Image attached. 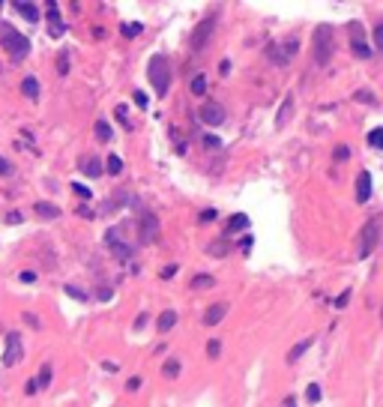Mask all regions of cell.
Segmentation results:
<instances>
[{
  "instance_id": "1",
  "label": "cell",
  "mask_w": 383,
  "mask_h": 407,
  "mask_svg": "<svg viewBox=\"0 0 383 407\" xmlns=\"http://www.w3.org/2000/svg\"><path fill=\"white\" fill-rule=\"evenodd\" d=\"M147 78H150L153 90H156V96H165V93H168V87H171V63H168L165 54H156V57L150 60Z\"/></svg>"
},
{
  "instance_id": "2",
  "label": "cell",
  "mask_w": 383,
  "mask_h": 407,
  "mask_svg": "<svg viewBox=\"0 0 383 407\" xmlns=\"http://www.w3.org/2000/svg\"><path fill=\"white\" fill-rule=\"evenodd\" d=\"M0 39H3V48H6V54L15 60V63H21L27 54H30V39L24 33H18L15 27H3V33H0Z\"/></svg>"
},
{
  "instance_id": "3",
  "label": "cell",
  "mask_w": 383,
  "mask_h": 407,
  "mask_svg": "<svg viewBox=\"0 0 383 407\" xmlns=\"http://www.w3.org/2000/svg\"><path fill=\"white\" fill-rule=\"evenodd\" d=\"M332 51H335L332 27H318V33H315V60H318V66H326L332 60Z\"/></svg>"
},
{
  "instance_id": "4",
  "label": "cell",
  "mask_w": 383,
  "mask_h": 407,
  "mask_svg": "<svg viewBox=\"0 0 383 407\" xmlns=\"http://www.w3.org/2000/svg\"><path fill=\"white\" fill-rule=\"evenodd\" d=\"M296 51H299V42L290 36V39H285V42H273V45H270V60L279 63V66H287Z\"/></svg>"
},
{
  "instance_id": "5",
  "label": "cell",
  "mask_w": 383,
  "mask_h": 407,
  "mask_svg": "<svg viewBox=\"0 0 383 407\" xmlns=\"http://www.w3.org/2000/svg\"><path fill=\"white\" fill-rule=\"evenodd\" d=\"M198 117H201L204 126H222L224 123V108L219 102H204L198 108Z\"/></svg>"
},
{
  "instance_id": "6",
  "label": "cell",
  "mask_w": 383,
  "mask_h": 407,
  "mask_svg": "<svg viewBox=\"0 0 383 407\" xmlns=\"http://www.w3.org/2000/svg\"><path fill=\"white\" fill-rule=\"evenodd\" d=\"M21 356H24V344H21V336H18V332H12V336L6 339V350H3V365H6V368H12V365H18V362H21Z\"/></svg>"
},
{
  "instance_id": "7",
  "label": "cell",
  "mask_w": 383,
  "mask_h": 407,
  "mask_svg": "<svg viewBox=\"0 0 383 407\" xmlns=\"http://www.w3.org/2000/svg\"><path fill=\"white\" fill-rule=\"evenodd\" d=\"M213 27H216V15H207L201 24H198V30L192 33V48L195 51H201L207 42H210V36H213Z\"/></svg>"
},
{
  "instance_id": "8",
  "label": "cell",
  "mask_w": 383,
  "mask_h": 407,
  "mask_svg": "<svg viewBox=\"0 0 383 407\" xmlns=\"http://www.w3.org/2000/svg\"><path fill=\"white\" fill-rule=\"evenodd\" d=\"M138 231H141V234H138V240H141L144 246H147V243H153V240L159 237V219H156V216H144V219L138 221Z\"/></svg>"
},
{
  "instance_id": "9",
  "label": "cell",
  "mask_w": 383,
  "mask_h": 407,
  "mask_svg": "<svg viewBox=\"0 0 383 407\" xmlns=\"http://www.w3.org/2000/svg\"><path fill=\"white\" fill-rule=\"evenodd\" d=\"M105 243H108V249H111L114 254H117V257H123V261H126V257L132 254V246L120 240V231H117V228H111V231L105 234Z\"/></svg>"
},
{
  "instance_id": "10",
  "label": "cell",
  "mask_w": 383,
  "mask_h": 407,
  "mask_svg": "<svg viewBox=\"0 0 383 407\" xmlns=\"http://www.w3.org/2000/svg\"><path fill=\"white\" fill-rule=\"evenodd\" d=\"M51 383V362H45L42 368H39V375H36L30 383H27V395H36V392H42L45 386Z\"/></svg>"
},
{
  "instance_id": "11",
  "label": "cell",
  "mask_w": 383,
  "mask_h": 407,
  "mask_svg": "<svg viewBox=\"0 0 383 407\" xmlns=\"http://www.w3.org/2000/svg\"><path fill=\"white\" fill-rule=\"evenodd\" d=\"M33 213H36V219H42V221L60 219V207L51 204V201H36V204H33Z\"/></svg>"
},
{
  "instance_id": "12",
  "label": "cell",
  "mask_w": 383,
  "mask_h": 407,
  "mask_svg": "<svg viewBox=\"0 0 383 407\" xmlns=\"http://www.w3.org/2000/svg\"><path fill=\"white\" fill-rule=\"evenodd\" d=\"M227 317V303H213L207 312H204V323L207 326H216V323H222Z\"/></svg>"
},
{
  "instance_id": "13",
  "label": "cell",
  "mask_w": 383,
  "mask_h": 407,
  "mask_svg": "<svg viewBox=\"0 0 383 407\" xmlns=\"http://www.w3.org/2000/svg\"><path fill=\"white\" fill-rule=\"evenodd\" d=\"M374 246H377V221H368V225L362 228V249H359V254L365 257Z\"/></svg>"
},
{
  "instance_id": "14",
  "label": "cell",
  "mask_w": 383,
  "mask_h": 407,
  "mask_svg": "<svg viewBox=\"0 0 383 407\" xmlns=\"http://www.w3.org/2000/svg\"><path fill=\"white\" fill-rule=\"evenodd\" d=\"M368 198H371V174H368V171H359V177H356V201L365 204Z\"/></svg>"
},
{
  "instance_id": "15",
  "label": "cell",
  "mask_w": 383,
  "mask_h": 407,
  "mask_svg": "<svg viewBox=\"0 0 383 407\" xmlns=\"http://www.w3.org/2000/svg\"><path fill=\"white\" fill-rule=\"evenodd\" d=\"M48 6V24H51V36H60V33H66V24H63V18H60V12H57V3H45Z\"/></svg>"
},
{
  "instance_id": "16",
  "label": "cell",
  "mask_w": 383,
  "mask_h": 407,
  "mask_svg": "<svg viewBox=\"0 0 383 407\" xmlns=\"http://www.w3.org/2000/svg\"><path fill=\"white\" fill-rule=\"evenodd\" d=\"M12 6H15V12H21L27 21H33V24L39 21V9H36V3H27V0H15Z\"/></svg>"
},
{
  "instance_id": "17",
  "label": "cell",
  "mask_w": 383,
  "mask_h": 407,
  "mask_svg": "<svg viewBox=\"0 0 383 407\" xmlns=\"http://www.w3.org/2000/svg\"><path fill=\"white\" fill-rule=\"evenodd\" d=\"M81 168H84V174H87V177H93V180H99V177H102V171H105V168H102V162H99L96 156L81 159Z\"/></svg>"
},
{
  "instance_id": "18",
  "label": "cell",
  "mask_w": 383,
  "mask_h": 407,
  "mask_svg": "<svg viewBox=\"0 0 383 407\" xmlns=\"http://www.w3.org/2000/svg\"><path fill=\"white\" fill-rule=\"evenodd\" d=\"M290 114H293V96H287V99L282 102V108H279V114H276V126H279V129H282V126H287Z\"/></svg>"
},
{
  "instance_id": "19",
  "label": "cell",
  "mask_w": 383,
  "mask_h": 407,
  "mask_svg": "<svg viewBox=\"0 0 383 407\" xmlns=\"http://www.w3.org/2000/svg\"><path fill=\"white\" fill-rule=\"evenodd\" d=\"M249 228V216L246 213H234L227 219V234H237V231H246Z\"/></svg>"
},
{
  "instance_id": "20",
  "label": "cell",
  "mask_w": 383,
  "mask_h": 407,
  "mask_svg": "<svg viewBox=\"0 0 383 407\" xmlns=\"http://www.w3.org/2000/svg\"><path fill=\"white\" fill-rule=\"evenodd\" d=\"M312 342H315V339H305V342L293 344V347L287 350V365H293V362H296V359H299V356H302L305 350H309V347H312Z\"/></svg>"
},
{
  "instance_id": "21",
  "label": "cell",
  "mask_w": 383,
  "mask_h": 407,
  "mask_svg": "<svg viewBox=\"0 0 383 407\" xmlns=\"http://www.w3.org/2000/svg\"><path fill=\"white\" fill-rule=\"evenodd\" d=\"M174 323H177V312H174V309H168V312H162V314H159V320H156V326H159L162 332H168V329H174Z\"/></svg>"
},
{
  "instance_id": "22",
  "label": "cell",
  "mask_w": 383,
  "mask_h": 407,
  "mask_svg": "<svg viewBox=\"0 0 383 407\" xmlns=\"http://www.w3.org/2000/svg\"><path fill=\"white\" fill-rule=\"evenodd\" d=\"M21 93H24L27 99H36V96H39V81H36L33 75H27V78L21 81Z\"/></svg>"
},
{
  "instance_id": "23",
  "label": "cell",
  "mask_w": 383,
  "mask_h": 407,
  "mask_svg": "<svg viewBox=\"0 0 383 407\" xmlns=\"http://www.w3.org/2000/svg\"><path fill=\"white\" fill-rule=\"evenodd\" d=\"M189 90L195 93V96H204V93H207V78H204V75H195V78H192V84H189Z\"/></svg>"
},
{
  "instance_id": "24",
  "label": "cell",
  "mask_w": 383,
  "mask_h": 407,
  "mask_svg": "<svg viewBox=\"0 0 383 407\" xmlns=\"http://www.w3.org/2000/svg\"><path fill=\"white\" fill-rule=\"evenodd\" d=\"M105 168H108V174H111V177H117V174L123 171V159L111 153V156H108V165H105Z\"/></svg>"
},
{
  "instance_id": "25",
  "label": "cell",
  "mask_w": 383,
  "mask_h": 407,
  "mask_svg": "<svg viewBox=\"0 0 383 407\" xmlns=\"http://www.w3.org/2000/svg\"><path fill=\"white\" fill-rule=\"evenodd\" d=\"M180 368H183L180 359H168V362L162 365V375H165V377H177V375H180Z\"/></svg>"
},
{
  "instance_id": "26",
  "label": "cell",
  "mask_w": 383,
  "mask_h": 407,
  "mask_svg": "<svg viewBox=\"0 0 383 407\" xmlns=\"http://www.w3.org/2000/svg\"><path fill=\"white\" fill-rule=\"evenodd\" d=\"M216 284V279L213 276H195L192 279V290H201V287H213Z\"/></svg>"
},
{
  "instance_id": "27",
  "label": "cell",
  "mask_w": 383,
  "mask_h": 407,
  "mask_svg": "<svg viewBox=\"0 0 383 407\" xmlns=\"http://www.w3.org/2000/svg\"><path fill=\"white\" fill-rule=\"evenodd\" d=\"M368 144L374 147V150L383 153V129H371V132H368Z\"/></svg>"
},
{
  "instance_id": "28",
  "label": "cell",
  "mask_w": 383,
  "mask_h": 407,
  "mask_svg": "<svg viewBox=\"0 0 383 407\" xmlns=\"http://www.w3.org/2000/svg\"><path fill=\"white\" fill-rule=\"evenodd\" d=\"M219 353H222V339H210V342H207V356H210V359H219Z\"/></svg>"
},
{
  "instance_id": "29",
  "label": "cell",
  "mask_w": 383,
  "mask_h": 407,
  "mask_svg": "<svg viewBox=\"0 0 383 407\" xmlns=\"http://www.w3.org/2000/svg\"><path fill=\"white\" fill-rule=\"evenodd\" d=\"M305 398H309L312 404H318L320 401V383H309V386H305Z\"/></svg>"
},
{
  "instance_id": "30",
  "label": "cell",
  "mask_w": 383,
  "mask_h": 407,
  "mask_svg": "<svg viewBox=\"0 0 383 407\" xmlns=\"http://www.w3.org/2000/svg\"><path fill=\"white\" fill-rule=\"evenodd\" d=\"M141 30H144V24H141V21L123 24V36H129V39H132V36H141Z\"/></svg>"
},
{
  "instance_id": "31",
  "label": "cell",
  "mask_w": 383,
  "mask_h": 407,
  "mask_svg": "<svg viewBox=\"0 0 383 407\" xmlns=\"http://www.w3.org/2000/svg\"><path fill=\"white\" fill-rule=\"evenodd\" d=\"M96 138H99V141H111V126H108L105 120L96 123Z\"/></svg>"
},
{
  "instance_id": "32",
  "label": "cell",
  "mask_w": 383,
  "mask_h": 407,
  "mask_svg": "<svg viewBox=\"0 0 383 407\" xmlns=\"http://www.w3.org/2000/svg\"><path fill=\"white\" fill-rule=\"evenodd\" d=\"M332 159H335V162L351 159V147H348V144H338V147H335V153H332Z\"/></svg>"
},
{
  "instance_id": "33",
  "label": "cell",
  "mask_w": 383,
  "mask_h": 407,
  "mask_svg": "<svg viewBox=\"0 0 383 407\" xmlns=\"http://www.w3.org/2000/svg\"><path fill=\"white\" fill-rule=\"evenodd\" d=\"M353 54H356V57H362V60H365V57H371V48H368V45H365V42H362V39H359V42H353Z\"/></svg>"
},
{
  "instance_id": "34",
  "label": "cell",
  "mask_w": 383,
  "mask_h": 407,
  "mask_svg": "<svg viewBox=\"0 0 383 407\" xmlns=\"http://www.w3.org/2000/svg\"><path fill=\"white\" fill-rule=\"evenodd\" d=\"M66 293L72 300H87V290H81V287H75V284H66Z\"/></svg>"
},
{
  "instance_id": "35",
  "label": "cell",
  "mask_w": 383,
  "mask_h": 407,
  "mask_svg": "<svg viewBox=\"0 0 383 407\" xmlns=\"http://www.w3.org/2000/svg\"><path fill=\"white\" fill-rule=\"evenodd\" d=\"M72 192H75V195H81L84 201H90V198H93V192H90L87 186H81V183H72Z\"/></svg>"
},
{
  "instance_id": "36",
  "label": "cell",
  "mask_w": 383,
  "mask_h": 407,
  "mask_svg": "<svg viewBox=\"0 0 383 407\" xmlns=\"http://www.w3.org/2000/svg\"><path fill=\"white\" fill-rule=\"evenodd\" d=\"M353 102H365V105H368V102H374V93H371V90H356V93H353Z\"/></svg>"
},
{
  "instance_id": "37",
  "label": "cell",
  "mask_w": 383,
  "mask_h": 407,
  "mask_svg": "<svg viewBox=\"0 0 383 407\" xmlns=\"http://www.w3.org/2000/svg\"><path fill=\"white\" fill-rule=\"evenodd\" d=\"M222 246H224V243H222V240H216V243H210V249H207V251H210V254H216V257H222V254L227 251V249H222Z\"/></svg>"
},
{
  "instance_id": "38",
  "label": "cell",
  "mask_w": 383,
  "mask_h": 407,
  "mask_svg": "<svg viewBox=\"0 0 383 407\" xmlns=\"http://www.w3.org/2000/svg\"><path fill=\"white\" fill-rule=\"evenodd\" d=\"M135 105H138L141 111H144V108L150 105V102H147V93H144V90H135Z\"/></svg>"
},
{
  "instance_id": "39",
  "label": "cell",
  "mask_w": 383,
  "mask_h": 407,
  "mask_svg": "<svg viewBox=\"0 0 383 407\" xmlns=\"http://www.w3.org/2000/svg\"><path fill=\"white\" fill-rule=\"evenodd\" d=\"M6 221H9V225H21V213H18V210H9V213H6Z\"/></svg>"
},
{
  "instance_id": "40",
  "label": "cell",
  "mask_w": 383,
  "mask_h": 407,
  "mask_svg": "<svg viewBox=\"0 0 383 407\" xmlns=\"http://www.w3.org/2000/svg\"><path fill=\"white\" fill-rule=\"evenodd\" d=\"M374 42H377V48L383 51V24H377V27H374Z\"/></svg>"
},
{
  "instance_id": "41",
  "label": "cell",
  "mask_w": 383,
  "mask_h": 407,
  "mask_svg": "<svg viewBox=\"0 0 383 407\" xmlns=\"http://www.w3.org/2000/svg\"><path fill=\"white\" fill-rule=\"evenodd\" d=\"M252 246H255V237H243V240H240V249H243L246 254L252 251Z\"/></svg>"
},
{
  "instance_id": "42",
  "label": "cell",
  "mask_w": 383,
  "mask_h": 407,
  "mask_svg": "<svg viewBox=\"0 0 383 407\" xmlns=\"http://www.w3.org/2000/svg\"><path fill=\"white\" fill-rule=\"evenodd\" d=\"M204 144H207V147H216V150L222 147V141H219L216 135H204Z\"/></svg>"
},
{
  "instance_id": "43",
  "label": "cell",
  "mask_w": 383,
  "mask_h": 407,
  "mask_svg": "<svg viewBox=\"0 0 383 407\" xmlns=\"http://www.w3.org/2000/svg\"><path fill=\"white\" fill-rule=\"evenodd\" d=\"M177 270H180L177 264H168V267L162 270V279H174V273H177Z\"/></svg>"
},
{
  "instance_id": "44",
  "label": "cell",
  "mask_w": 383,
  "mask_h": 407,
  "mask_svg": "<svg viewBox=\"0 0 383 407\" xmlns=\"http://www.w3.org/2000/svg\"><path fill=\"white\" fill-rule=\"evenodd\" d=\"M57 69H60V75H66V72H69V57H66V54L60 57V63H57Z\"/></svg>"
},
{
  "instance_id": "45",
  "label": "cell",
  "mask_w": 383,
  "mask_h": 407,
  "mask_svg": "<svg viewBox=\"0 0 383 407\" xmlns=\"http://www.w3.org/2000/svg\"><path fill=\"white\" fill-rule=\"evenodd\" d=\"M138 386H141V377H129V380H126V389H129V392H135Z\"/></svg>"
},
{
  "instance_id": "46",
  "label": "cell",
  "mask_w": 383,
  "mask_h": 407,
  "mask_svg": "<svg viewBox=\"0 0 383 407\" xmlns=\"http://www.w3.org/2000/svg\"><path fill=\"white\" fill-rule=\"evenodd\" d=\"M9 171H12V165H9L3 156H0V177H3V174H9Z\"/></svg>"
},
{
  "instance_id": "47",
  "label": "cell",
  "mask_w": 383,
  "mask_h": 407,
  "mask_svg": "<svg viewBox=\"0 0 383 407\" xmlns=\"http://www.w3.org/2000/svg\"><path fill=\"white\" fill-rule=\"evenodd\" d=\"M21 282H24V284H30V282H36V273H30V270H24V273H21Z\"/></svg>"
},
{
  "instance_id": "48",
  "label": "cell",
  "mask_w": 383,
  "mask_h": 407,
  "mask_svg": "<svg viewBox=\"0 0 383 407\" xmlns=\"http://www.w3.org/2000/svg\"><path fill=\"white\" fill-rule=\"evenodd\" d=\"M24 320H27V326H39V317H36V314H30V312L24 314Z\"/></svg>"
},
{
  "instance_id": "49",
  "label": "cell",
  "mask_w": 383,
  "mask_h": 407,
  "mask_svg": "<svg viewBox=\"0 0 383 407\" xmlns=\"http://www.w3.org/2000/svg\"><path fill=\"white\" fill-rule=\"evenodd\" d=\"M147 317H150V314H138V320H135V329H144V326H147Z\"/></svg>"
},
{
  "instance_id": "50",
  "label": "cell",
  "mask_w": 383,
  "mask_h": 407,
  "mask_svg": "<svg viewBox=\"0 0 383 407\" xmlns=\"http://www.w3.org/2000/svg\"><path fill=\"white\" fill-rule=\"evenodd\" d=\"M348 300H351V293H341V297L335 300V306H338V309H341V306H348Z\"/></svg>"
},
{
  "instance_id": "51",
  "label": "cell",
  "mask_w": 383,
  "mask_h": 407,
  "mask_svg": "<svg viewBox=\"0 0 383 407\" xmlns=\"http://www.w3.org/2000/svg\"><path fill=\"white\" fill-rule=\"evenodd\" d=\"M219 72H222V75H227V72H231V63L222 60V63H219Z\"/></svg>"
},
{
  "instance_id": "52",
  "label": "cell",
  "mask_w": 383,
  "mask_h": 407,
  "mask_svg": "<svg viewBox=\"0 0 383 407\" xmlns=\"http://www.w3.org/2000/svg\"><path fill=\"white\" fill-rule=\"evenodd\" d=\"M210 219H216V210H207V213H201V221H210Z\"/></svg>"
},
{
  "instance_id": "53",
  "label": "cell",
  "mask_w": 383,
  "mask_h": 407,
  "mask_svg": "<svg viewBox=\"0 0 383 407\" xmlns=\"http://www.w3.org/2000/svg\"><path fill=\"white\" fill-rule=\"evenodd\" d=\"M285 407H296V401H293V398H287V401H285Z\"/></svg>"
},
{
  "instance_id": "54",
  "label": "cell",
  "mask_w": 383,
  "mask_h": 407,
  "mask_svg": "<svg viewBox=\"0 0 383 407\" xmlns=\"http://www.w3.org/2000/svg\"><path fill=\"white\" fill-rule=\"evenodd\" d=\"M0 6H3V3H0Z\"/></svg>"
}]
</instances>
